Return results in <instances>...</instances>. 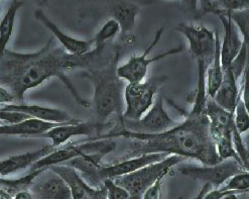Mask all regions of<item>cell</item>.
<instances>
[{
    "label": "cell",
    "instance_id": "obj_8",
    "mask_svg": "<svg viewBox=\"0 0 249 199\" xmlns=\"http://www.w3.org/2000/svg\"><path fill=\"white\" fill-rule=\"evenodd\" d=\"M176 31L182 34L189 41V51L192 57L200 63L208 67L216 52L218 32L213 33L204 25L182 22L176 26Z\"/></svg>",
    "mask_w": 249,
    "mask_h": 199
},
{
    "label": "cell",
    "instance_id": "obj_17",
    "mask_svg": "<svg viewBox=\"0 0 249 199\" xmlns=\"http://www.w3.org/2000/svg\"><path fill=\"white\" fill-rule=\"evenodd\" d=\"M2 109L7 110H16L24 113L31 119H36L44 121L53 122V123H64V122H70L74 120L69 113L60 108H53V107H47L41 106L37 104H27V103H12L8 105L0 106Z\"/></svg>",
    "mask_w": 249,
    "mask_h": 199
},
{
    "label": "cell",
    "instance_id": "obj_42",
    "mask_svg": "<svg viewBox=\"0 0 249 199\" xmlns=\"http://www.w3.org/2000/svg\"><path fill=\"white\" fill-rule=\"evenodd\" d=\"M200 2H201V5H202L205 2V0H200Z\"/></svg>",
    "mask_w": 249,
    "mask_h": 199
},
{
    "label": "cell",
    "instance_id": "obj_23",
    "mask_svg": "<svg viewBox=\"0 0 249 199\" xmlns=\"http://www.w3.org/2000/svg\"><path fill=\"white\" fill-rule=\"evenodd\" d=\"M221 41L220 38L217 41V48L214 55V58L211 64L206 70V91L207 95L210 98H213L218 91L221 83L223 80V68L221 63V54H220Z\"/></svg>",
    "mask_w": 249,
    "mask_h": 199
},
{
    "label": "cell",
    "instance_id": "obj_25",
    "mask_svg": "<svg viewBox=\"0 0 249 199\" xmlns=\"http://www.w3.org/2000/svg\"><path fill=\"white\" fill-rule=\"evenodd\" d=\"M46 169L34 170L26 173L24 176L17 178V179H8L6 177H0V188L6 190L12 196L17 192L21 190L31 189L34 183L37 180V178L44 173Z\"/></svg>",
    "mask_w": 249,
    "mask_h": 199
},
{
    "label": "cell",
    "instance_id": "obj_11",
    "mask_svg": "<svg viewBox=\"0 0 249 199\" xmlns=\"http://www.w3.org/2000/svg\"><path fill=\"white\" fill-rule=\"evenodd\" d=\"M110 126H111L110 122H82L74 119L70 122L57 124L39 138L50 139L53 148H59L68 144L70 139L76 137L93 138L104 134Z\"/></svg>",
    "mask_w": 249,
    "mask_h": 199
},
{
    "label": "cell",
    "instance_id": "obj_9",
    "mask_svg": "<svg viewBox=\"0 0 249 199\" xmlns=\"http://www.w3.org/2000/svg\"><path fill=\"white\" fill-rule=\"evenodd\" d=\"M178 171L183 176L198 180L203 184H209L211 187L219 188L235 174L245 171L242 165L234 159L221 161L214 165H184L178 168Z\"/></svg>",
    "mask_w": 249,
    "mask_h": 199
},
{
    "label": "cell",
    "instance_id": "obj_1",
    "mask_svg": "<svg viewBox=\"0 0 249 199\" xmlns=\"http://www.w3.org/2000/svg\"><path fill=\"white\" fill-rule=\"evenodd\" d=\"M198 65L197 88L193 99V106L182 122L160 134H138L126 130L112 131L89 139H117L133 140L129 157L143 154L161 153L176 155L184 159L197 160L202 165H214L221 160L216 150L215 141L210 132L209 119L207 116L206 70L203 63ZM128 157V158H129Z\"/></svg>",
    "mask_w": 249,
    "mask_h": 199
},
{
    "label": "cell",
    "instance_id": "obj_12",
    "mask_svg": "<svg viewBox=\"0 0 249 199\" xmlns=\"http://www.w3.org/2000/svg\"><path fill=\"white\" fill-rule=\"evenodd\" d=\"M168 156L170 155L161 153L143 154L141 156H135V157L126 158L114 164H104L98 171L95 173L89 184L94 187L101 186L105 179H114L120 176L130 174L149 164L159 162L164 159L165 157H168Z\"/></svg>",
    "mask_w": 249,
    "mask_h": 199
},
{
    "label": "cell",
    "instance_id": "obj_38",
    "mask_svg": "<svg viewBox=\"0 0 249 199\" xmlns=\"http://www.w3.org/2000/svg\"><path fill=\"white\" fill-rule=\"evenodd\" d=\"M210 189H211V185H209V184H203V187L201 188V190L199 191V193L197 194L195 199H203L205 194L208 192Z\"/></svg>",
    "mask_w": 249,
    "mask_h": 199
},
{
    "label": "cell",
    "instance_id": "obj_14",
    "mask_svg": "<svg viewBox=\"0 0 249 199\" xmlns=\"http://www.w3.org/2000/svg\"><path fill=\"white\" fill-rule=\"evenodd\" d=\"M35 199H73L67 182L50 169H46L31 188Z\"/></svg>",
    "mask_w": 249,
    "mask_h": 199
},
{
    "label": "cell",
    "instance_id": "obj_40",
    "mask_svg": "<svg viewBox=\"0 0 249 199\" xmlns=\"http://www.w3.org/2000/svg\"><path fill=\"white\" fill-rule=\"evenodd\" d=\"M36 6H38L40 9L43 7H46L48 6V3H49V0H34Z\"/></svg>",
    "mask_w": 249,
    "mask_h": 199
},
{
    "label": "cell",
    "instance_id": "obj_2",
    "mask_svg": "<svg viewBox=\"0 0 249 199\" xmlns=\"http://www.w3.org/2000/svg\"><path fill=\"white\" fill-rule=\"evenodd\" d=\"M92 50L84 56L68 54L50 40L40 50L33 53H18L6 50L0 61V85L16 96L18 103L24 102L25 93L35 89L53 77H57L70 91L75 100L89 108L91 101L85 100L66 75L75 69H89L102 53Z\"/></svg>",
    "mask_w": 249,
    "mask_h": 199
},
{
    "label": "cell",
    "instance_id": "obj_30",
    "mask_svg": "<svg viewBox=\"0 0 249 199\" xmlns=\"http://www.w3.org/2000/svg\"><path fill=\"white\" fill-rule=\"evenodd\" d=\"M102 185L106 189L107 199H131L130 193L113 179H105Z\"/></svg>",
    "mask_w": 249,
    "mask_h": 199
},
{
    "label": "cell",
    "instance_id": "obj_27",
    "mask_svg": "<svg viewBox=\"0 0 249 199\" xmlns=\"http://www.w3.org/2000/svg\"><path fill=\"white\" fill-rule=\"evenodd\" d=\"M234 24L236 25L242 37L243 47L247 53V62L249 64V8L229 13Z\"/></svg>",
    "mask_w": 249,
    "mask_h": 199
},
{
    "label": "cell",
    "instance_id": "obj_5",
    "mask_svg": "<svg viewBox=\"0 0 249 199\" xmlns=\"http://www.w3.org/2000/svg\"><path fill=\"white\" fill-rule=\"evenodd\" d=\"M207 116L209 119L210 132L215 141L216 150L220 159L222 161L234 159L241 164L233 144L232 134L236 130L233 113L223 109L212 98L208 97V100H207Z\"/></svg>",
    "mask_w": 249,
    "mask_h": 199
},
{
    "label": "cell",
    "instance_id": "obj_3",
    "mask_svg": "<svg viewBox=\"0 0 249 199\" xmlns=\"http://www.w3.org/2000/svg\"><path fill=\"white\" fill-rule=\"evenodd\" d=\"M119 56L120 52L117 49L107 51L98 62L82 74L93 85L91 105L97 122L105 123L113 115L122 119L125 84L117 75Z\"/></svg>",
    "mask_w": 249,
    "mask_h": 199
},
{
    "label": "cell",
    "instance_id": "obj_41",
    "mask_svg": "<svg viewBox=\"0 0 249 199\" xmlns=\"http://www.w3.org/2000/svg\"><path fill=\"white\" fill-rule=\"evenodd\" d=\"M238 195L239 194H237V193H230V194L224 196L222 199H239Z\"/></svg>",
    "mask_w": 249,
    "mask_h": 199
},
{
    "label": "cell",
    "instance_id": "obj_21",
    "mask_svg": "<svg viewBox=\"0 0 249 199\" xmlns=\"http://www.w3.org/2000/svg\"><path fill=\"white\" fill-rule=\"evenodd\" d=\"M59 123L29 119L15 124H0V137L39 138Z\"/></svg>",
    "mask_w": 249,
    "mask_h": 199
},
{
    "label": "cell",
    "instance_id": "obj_22",
    "mask_svg": "<svg viewBox=\"0 0 249 199\" xmlns=\"http://www.w3.org/2000/svg\"><path fill=\"white\" fill-rule=\"evenodd\" d=\"M24 2L20 0H12L2 20H0V61L7 50V45L11 40L18 13Z\"/></svg>",
    "mask_w": 249,
    "mask_h": 199
},
{
    "label": "cell",
    "instance_id": "obj_28",
    "mask_svg": "<svg viewBox=\"0 0 249 199\" xmlns=\"http://www.w3.org/2000/svg\"><path fill=\"white\" fill-rule=\"evenodd\" d=\"M220 188L228 191H235L239 194L249 192V171L235 174Z\"/></svg>",
    "mask_w": 249,
    "mask_h": 199
},
{
    "label": "cell",
    "instance_id": "obj_33",
    "mask_svg": "<svg viewBox=\"0 0 249 199\" xmlns=\"http://www.w3.org/2000/svg\"><path fill=\"white\" fill-rule=\"evenodd\" d=\"M241 99L244 103V106L249 115V64H247L243 72V84L240 91Z\"/></svg>",
    "mask_w": 249,
    "mask_h": 199
},
{
    "label": "cell",
    "instance_id": "obj_6",
    "mask_svg": "<svg viewBox=\"0 0 249 199\" xmlns=\"http://www.w3.org/2000/svg\"><path fill=\"white\" fill-rule=\"evenodd\" d=\"M185 159L176 155H170L164 159L149 164L135 172L114 178L120 186L125 188L131 197L142 198L144 191L161 177H167L172 169L181 164Z\"/></svg>",
    "mask_w": 249,
    "mask_h": 199
},
{
    "label": "cell",
    "instance_id": "obj_4",
    "mask_svg": "<svg viewBox=\"0 0 249 199\" xmlns=\"http://www.w3.org/2000/svg\"><path fill=\"white\" fill-rule=\"evenodd\" d=\"M167 80L165 75H159L140 83H127L124 88V110L120 120L142 119L154 105L159 91Z\"/></svg>",
    "mask_w": 249,
    "mask_h": 199
},
{
    "label": "cell",
    "instance_id": "obj_10",
    "mask_svg": "<svg viewBox=\"0 0 249 199\" xmlns=\"http://www.w3.org/2000/svg\"><path fill=\"white\" fill-rule=\"evenodd\" d=\"M122 129L138 134H160L175 126L176 122L163 106V97L158 94L154 105L145 115L137 120H120Z\"/></svg>",
    "mask_w": 249,
    "mask_h": 199
},
{
    "label": "cell",
    "instance_id": "obj_18",
    "mask_svg": "<svg viewBox=\"0 0 249 199\" xmlns=\"http://www.w3.org/2000/svg\"><path fill=\"white\" fill-rule=\"evenodd\" d=\"M54 149L56 148L49 145L35 151L10 156V157L1 160L0 161V177H7L13 173H18L22 170L31 168L36 161L49 155Z\"/></svg>",
    "mask_w": 249,
    "mask_h": 199
},
{
    "label": "cell",
    "instance_id": "obj_16",
    "mask_svg": "<svg viewBox=\"0 0 249 199\" xmlns=\"http://www.w3.org/2000/svg\"><path fill=\"white\" fill-rule=\"evenodd\" d=\"M218 17L222 22L224 30L223 40L220 46L221 63H222V68H227L232 66L235 59L240 54L243 41L238 28L234 24L229 14H218Z\"/></svg>",
    "mask_w": 249,
    "mask_h": 199
},
{
    "label": "cell",
    "instance_id": "obj_29",
    "mask_svg": "<svg viewBox=\"0 0 249 199\" xmlns=\"http://www.w3.org/2000/svg\"><path fill=\"white\" fill-rule=\"evenodd\" d=\"M234 123L239 134L243 135L249 131V115L241 99V94L234 110Z\"/></svg>",
    "mask_w": 249,
    "mask_h": 199
},
{
    "label": "cell",
    "instance_id": "obj_37",
    "mask_svg": "<svg viewBox=\"0 0 249 199\" xmlns=\"http://www.w3.org/2000/svg\"><path fill=\"white\" fill-rule=\"evenodd\" d=\"M12 197H13V199H35L34 194H33L31 189L18 191L15 195H13Z\"/></svg>",
    "mask_w": 249,
    "mask_h": 199
},
{
    "label": "cell",
    "instance_id": "obj_7",
    "mask_svg": "<svg viewBox=\"0 0 249 199\" xmlns=\"http://www.w3.org/2000/svg\"><path fill=\"white\" fill-rule=\"evenodd\" d=\"M163 32H164L163 27L158 28L153 40L150 41V44L141 55L131 56L125 63H123L122 65L117 67V75L120 79H122L124 82H127V83L142 82L145 80V77L148 72V68L150 67V65H153L154 63L161 61L163 59H167L171 56L184 52V47H177L169 51H165L162 54H159L155 57L149 58L148 57L149 54L160 41Z\"/></svg>",
    "mask_w": 249,
    "mask_h": 199
},
{
    "label": "cell",
    "instance_id": "obj_26",
    "mask_svg": "<svg viewBox=\"0 0 249 199\" xmlns=\"http://www.w3.org/2000/svg\"><path fill=\"white\" fill-rule=\"evenodd\" d=\"M120 34V26L118 22L110 19L108 20L97 32L93 40V50H101L104 49L108 44H110L115 37Z\"/></svg>",
    "mask_w": 249,
    "mask_h": 199
},
{
    "label": "cell",
    "instance_id": "obj_44",
    "mask_svg": "<svg viewBox=\"0 0 249 199\" xmlns=\"http://www.w3.org/2000/svg\"><path fill=\"white\" fill-rule=\"evenodd\" d=\"M0 124H3V122L1 120H0Z\"/></svg>",
    "mask_w": 249,
    "mask_h": 199
},
{
    "label": "cell",
    "instance_id": "obj_32",
    "mask_svg": "<svg viewBox=\"0 0 249 199\" xmlns=\"http://www.w3.org/2000/svg\"><path fill=\"white\" fill-rule=\"evenodd\" d=\"M165 177L157 180L153 185H150L142 194V199H162V183Z\"/></svg>",
    "mask_w": 249,
    "mask_h": 199
},
{
    "label": "cell",
    "instance_id": "obj_19",
    "mask_svg": "<svg viewBox=\"0 0 249 199\" xmlns=\"http://www.w3.org/2000/svg\"><path fill=\"white\" fill-rule=\"evenodd\" d=\"M140 13V7L128 0H116L111 5L112 19L115 20L120 26L122 39L132 42V31L136 23V19Z\"/></svg>",
    "mask_w": 249,
    "mask_h": 199
},
{
    "label": "cell",
    "instance_id": "obj_39",
    "mask_svg": "<svg viewBox=\"0 0 249 199\" xmlns=\"http://www.w3.org/2000/svg\"><path fill=\"white\" fill-rule=\"evenodd\" d=\"M0 199H13V197L6 190L0 188Z\"/></svg>",
    "mask_w": 249,
    "mask_h": 199
},
{
    "label": "cell",
    "instance_id": "obj_24",
    "mask_svg": "<svg viewBox=\"0 0 249 199\" xmlns=\"http://www.w3.org/2000/svg\"><path fill=\"white\" fill-rule=\"evenodd\" d=\"M203 14H229L249 8V0H205L201 5Z\"/></svg>",
    "mask_w": 249,
    "mask_h": 199
},
{
    "label": "cell",
    "instance_id": "obj_15",
    "mask_svg": "<svg viewBox=\"0 0 249 199\" xmlns=\"http://www.w3.org/2000/svg\"><path fill=\"white\" fill-rule=\"evenodd\" d=\"M35 18L58 40L63 49L68 54L75 56H84L89 54L93 50V40H80L65 34L56 23L53 22L46 16L43 9H36L35 11Z\"/></svg>",
    "mask_w": 249,
    "mask_h": 199
},
{
    "label": "cell",
    "instance_id": "obj_36",
    "mask_svg": "<svg viewBox=\"0 0 249 199\" xmlns=\"http://www.w3.org/2000/svg\"><path fill=\"white\" fill-rule=\"evenodd\" d=\"M182 5L186 12L196 17L198 11V0H182Z\"/></svg>",
    "mask_w": 249,
    "mask_h": 199
},
{
    "label": "cell",
    "instance_id": "obj_43",
    "mask_svg": "<svg viewBox=\"0 0 249 199\" xmlns=\"http://www.w3.org/2000/svg\"><path fill=\"white\" fill-rule=\"evenodd\" d=\"M131 199H142V198H138V197H131Z\"/></svg>",
    "mask_w": 249,
    "mask_h": 199
},
{
    "label": "cell",
    "instance_id": "obj_13",
    "mask_svg": "<svg viewBox=\"0 0 249 199\" xmlns=\"http://www.w3.org/2000/svg\"><path fill=\"white\" fill-rule=\"evenodd\" d=\"M49 169L67 182L71 189L73 199H107L106 189L103 185L98 187L90 185L74 168L67 165H58Z\"/></svg>",
    "mask_w": 249,
    "mask_h": 199
},
{
    "label": "cell",
    "instance_id": "obj_34",
    "mask_svg": "<svg viewBox=\"0 0 249 199\" xmlns=\"http://www.w3.org/2000/svg\"><path fill=\"white\" fill-rule=\"evenodd\" d=\"M18 103L16 96L13 95L6 87L0 85V106Z\"/></svg>",
    "mask_w": 249,
    "mask_h": 199
},
{
    "label": "cell",
    "instance_id": "obj_31",
    "mask_svg": "<svg viewBox=\"0 0 249 199\" xmlns=\"http://www.w3.org/2000/svg\"><path fill=\"white\" fill-rule=\"evenodd\" d=\"M31 119V118L27 117L22 112L0 108V120H1L3 123L15 124V123L21 122V121H23L25 119Z\"/></svg>",
    "mask_w": 249,
    "mask_h": 199
},
{
    "label": "cell",
    "instance_id": "obj_20",
    "mask_svg": "<svg viewBox=\"0 0 249 199\" xmlns=\"http://www.w3.org/2000/svg\"><path fill=\"white\" fill-rule=\"evenodd\" d=\"M238 78L235 76L232 67L223 68V80L218 91L212 98L223 109L234 113L237 101L240 97L238 88Z\"/></svg>",
    "mask_w": 249,
    "mask_h": 199
},
{
    "label": "cell",
    "instance_id": "obj_35",
    "mask_svg": "<svg viewBox=\"0 0 249 199\" xmlns=\"http://www.w3.org/2000/svg\"><path fill=\"white\" fill-rule=\"evenodd\" d=\"M230 193H237L235 191H228V190H224L222 188H214L213 190H209L207 192L204 196L203 199H222L224 196L230 194ZM239 194V193H237Z\"/></svg>",
    "mask_w": 249,
    "mask_h": 199
}]
</instances>
